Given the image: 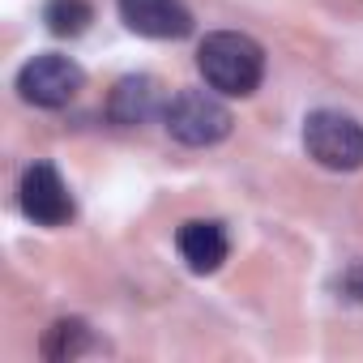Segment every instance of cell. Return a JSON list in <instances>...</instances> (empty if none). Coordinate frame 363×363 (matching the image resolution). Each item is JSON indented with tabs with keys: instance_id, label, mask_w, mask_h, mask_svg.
<instances>
[{
	"instance_id": "cell-1",
	"label": "cell",
	"mask_w": 363,
	"mask_h": 363,
	"mask_svg": "<svg viewBox=\"0 0 363 363\" xmlns=\"http://www.w3.org/2000/svg\"><path fill=\"white\" fill-rule=\"evenodd\" d=\"M197 69H201L210 90L231 94V99H248L265 77V52L257 39H248L240 30H214L197 48Z\"/></svg>"
},
{
	"instance_id": "cell-2",
	"label": "cell",
	"mask_w": 363,
	"mask_h": 363,
	"mask_svg": "<svg viewBox=\"0 0 363 363\" xmlns=\"http://www.w3.org/2000/svg\"><path fill=\"white\" fill-rule=\"evenodd\" d=\"M162 124L179 145H218L223 137H231L235 120L223 107V99H214L206 90H179L167 99Z\"/></svg>"
},
{
	"instance_id": "cell-3",
	"label": "cell",
	"mask_w": 363,
	"mask_h": 363,
	"mask_svg": "<svg viewBox=\"0 0 363 363\" xmlns=\"http://www.w3.org/2000/svg\"><path fill=\"white\" fill-rule=\"evenodd\" d=\"M303 150L329 171H359L363 167V124L346 111H312L303 120Z\"/></svg>"
},
{
	"instance_id": "cell-4",
	"label": "cell",
	"mask_w": 363,
	"mask_h": 363,
	"mask_svg": "<svg viewBox=\"0 0 363 363\" xmlns=\"http://www.w3.org/2000/svg\"><path fill=\"white\" fill-rule=\"evenodd\" d=\"M86 90V73L77 60L60 56V52H43L35 60H26L18 69V94L30 103V107H69L77 94Z\"/></svg>"
},
{
	"instance_id": "cell-5",
	"label": "cell",
	"mask_w": 363,
	"mask_h": 363,
	"mask_svg": "<svg viewBox=\"0 0 363 363\" xmlns=\"http://www.w3.org/2000/svg\"><path fill=\"white\" fill-rule=\"evenodd\" d=\"M18 201L22 214L39 227H65L73 218V197L69 184L60 179V171L52 162H30L22 171V184H18Z\"/></svg>"
},
{
	"instance_id": "cell-6",
	"label": "cell",
	"mask_w": 363,
	"mask_h": 363,
	"mask_svg": "<svg viewBox=\"0 0 363 363\" xmlns=\"http://www.w3.org/2000/svg\"><path fill=\"white\" fill-rule=\"evenodd\" d=\"M124 26L141 39H189L193 35V13L184 0H116Z\"/></svg>"
},
{
	"instance_id": "cell-7",
	"label": "cell",
	"mask_w": 363,
	"mask_h": 363,
	"mask_svg": "<svg viewBox=\"0 0 363 363\" xmlns=\"http://www.w3.org/2000/svg\"><path fill=\"white\" fill-rule=\"evenodd\" d=\"M175 248H179V257H184V265L193 274H214L227 261V252H231L227 231L214 218H189L175 231Z\"/></svg>"
},
{
	"instance_id": "cell-8",
	"label": "cell",
	"mask_w": 363,
	"mask_h": 363,
	"mask_svg": "<svg viewBox=\"0 0 363 363\" xmlns=\"http://www.w3.org/2000/svg\"><path fill=\"white\" fill-rule=\"evenodd\" d=\"M162 107H167V103H162V90H158V82L145 77V73L120 77L116 90H111V99H107V116H111L116 124H145V120H154Z\"/></svg>"
},
{
	"instance_id": "cell-9",
	"label": "cell",
	"mask_w": 363,
	"mask_h": 363,
	"mask_svg": "<svg viewBox=\"0 0 363 363\" xmlns=\"http://www.w3.org/2000/svg\"><path fill=\"white\" fill-rule=\"evenodd\" d=\"M43 22H48L52 35H60V39H77V35L90 30L94 9H90V0H48V5H43Z\"/></svg>"
},
{
	"instance_id": "cell-10",
	"label": "cell",
	"mask_w": 363,
	"mask_h": 363,
	"mask_svg": "<svg viewBox=\"0 0 363 363\" xmlns=\"http://www.w3.org/2000/svg\"><path fill=\"white\" fill-rule=\"evenodd\" d=\"M94 337L86 329V320H56L48 333H43V354L48 359H77L82 350H90Z\"/></svg>"
}]
</instances>
